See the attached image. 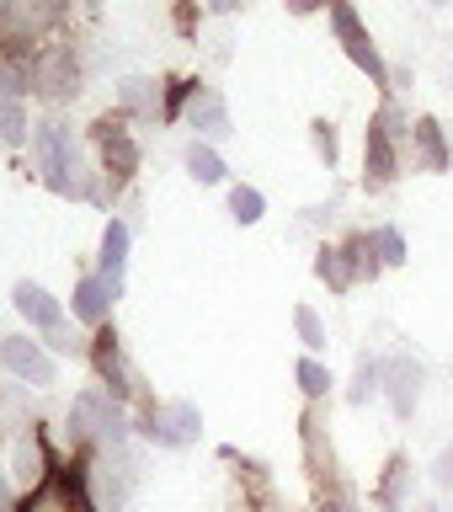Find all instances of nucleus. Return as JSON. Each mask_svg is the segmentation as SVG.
Wrapping results in <instances>:
<instances>
[{
  "label": "nucleus",
  "instance_id": "1",
  "mask_svg": "<svg viewBox=\"0 0 453 512\" xmlns=\"http://www.w3.org/2000/svg\"><path fill=\"white\" fill-rule=\"evenodd\" d=\"M331 32L336 43H342V54L358 64V70L374 80V86H390V64H384V54L374 48V38H368V27L358 22V11H352V0H331Z\"/></svg>",
  "mask_w": 453,
  "mask_h": 512
},
{
  "label": "nucleus",
  "instance_id": "2",
  "mask_svg": "<svg viewBox=\"0 0 453 512\" xmlns=\"http://www.w3.org/2000/svg\"><path fill=\"white\" fill-rule=\"evenodd\" d=\"M91 438H102V443L128 438V416L112 406V395H102V390H86L70 406V443H91Z\"/></svg>",
  "mask_w": 453,
  "mask_h": 512
},
{
  "label": "nucleus",
  "instance_id": "3",
  "mask_svg": "<svg viewBox=\"0 0 453 512\" xmlns=\"http://www.w3.org/2000/svg\"><path fill=\"white\" fill-rule=\"evenodd\" d=\"M32 91L48 96V102H64V96L80 91V64L70 43H48L32 54Z\"/></svg>",
  "mask_w": 453,
  "mask_h": 512
},
{
  "label": "nucleus",
  "instance_id": "4",
  "mask_svg": "<svg viewBox=\"0 0 453 512\" xmlns=\"http://www.w3.org/2000/svg\"><path fill=\"white\" fill-rule=\"evenodd\" d=\"M64 16V0H0V32L6 43H38Z\"/></svg>",
  "mask_w": 453,
  "mask_h": 512
},
{
  "label": "nucleus",
  "instance_id": "5",
  "mask_svg": "<svg viewBox=\"0 0 453 512\" xmlns=\"http://www.w3.org/2000/svg\"><path fill=\"white\" fill-rule=\"evenodd\" d=\"M32 150H38V160H43V182L48 187H54V192L70 187V171H75V139H70V128H64L59 118L38 123V128H32Z\"/></svg>",
  "mask_w": 453,
  "mask_h": 512
},
{
  "label": "nucleus",
  "instance_id": "6",
  "mask_svg": "<svg viewBox=\"0 0 453 512\" xmlns=\"http://www.w3.org/2000/svg\"><path fill=\"white\" fill-rule=\"evenodd\" d=\"M395 171H400V139L390 134V123H384V118H374V123H368V134H363V187L384 192L395 182Z\"/></svg>",
  "mask_w": 453,
  "mask_h": 512
},
{
  "label": "nucleus",
  "instance_id": "7",
  "mask_svg": "<svg viewBox=\"0 0 453 512\" xmlns=\"http://www.w3.org/2000/svg\"><path fill=\"white\" fill-rule=\"evenodd\" d=\"M16 512H91V502H86V480L70 475V470H48Z\"/></svg>",
  "mask_w": 453,
  "mask_h": 512
},
{
  "label": "nucleus",
  "instance_id": "8",
  "mask_svg": "<svg viewBox=\"0 0 453 512\" xmlns=\"http://www.w3.org/2000/svg\"><path fill=\"white\" fill-rule=\"evenodd\" d=\"M91 139H96V155H102V171L112 176V182H128V176L139 171V144L128 139V128H123V112L118 118H107L91 128Z\"/></svg>",
  "mask_w": 453,
  "mask_h": 512
},
{
  "label": "nucleus",
  "instance_id": "9",
  "mask_svg": "<svg viewBox=\"0 0 453 512\" xmlns=\"http://www.w3.org/2000/svg\"><path fill=\"white\" fill-rule=\"evenodd\" d=\"M198 432H203V416H198V406H187V400H171V406L144 411V438H155L166 448H187Z\"/></svg>",
  "mask_w": 453,
  "mask_h": 512
},
{
  "label": "nucleus",
  "instance_id": "10",
  "mask_svg": "<svg viewBox=\"0 0 453 512\" xmlns=\"http://www.w3.org/2000/svg\"><path fill=\"white\" fill-rule=\"evenodd\" d=\"M0 358H6V368H11L16 379L54 384V358H48L38 342H27V336H6V342H0Z\"/></svg>",
  "mask_w": 453,
  "mask_h": 512
},
{
  "label": "nucleus",
  "instance_id": "11",
  "mask_svg": "<svg viewBox=\"0 0 453 512\" xmlns=\"http://www.w3.org/2000/svg\"><path fill=\"white\" fill-rule=\"evenodd\" d=\"M379 374L390 379V406H395L400 422H406V416L416 411V395H422V368H416L411 358H390Z\"/></svg>",
  "mask_w": 453,
  "mask_h": 512
},
{
  "label": "nucleus",
  "instance_id": "12",
  "mask_svg": "<svg viewBox=\"0 0 453 512\" xmlns=\"http://www.w3.org/2000/svg\"><path fill=\"white\" fill-rule=\"evenodd\" d=\"M11 304L22 310V320H32V326H43V331H54L59 320H64L59 299L48 294V288H38V283H16L11 288Z\"/></svg>",
  "mask_w": 453,
  "mask_h": 512
},
{
  "label": "nucleus",
  "instance_id": "13",
  "mask_svg": "<svg viewBox=\"0 0 453 512\" xmlns=\"http://www.w3.org/2000/svg\"><path fill=\"white\" fill-rule=\"evenodd\" d=\"M187 123L198 128L203 139H219V134H230V107H224V96H219V91H192Z\"/></svg>",
  "mask_w": 453,
  "mask_h": 512
},
{
  "label": "nucleus",
  "instance_id": "14",
  "mask_svg": "<svg viewBox=\"0 0 453 512\" xmlns=\"http://www.w3.org/2000/svg\"><path fill=\"white\" fill-rule=\"evenodd\" d=\"M91 358H96V368H102V379H107V395H112V400H123V395H128V368H123L118 336H112V331H96Z\"/></svg>",
  "mask_w": 453,
  "mask_h": 512
},
{
  "label": "nucleus",
  "instance_id": "15",
  "mask_svg": "<svg viewBox=\"0 0 453 512\" xmlns=\"http://www.w3.org/2000/svg\"><path fill=\"white\" fill-rule=\"evenodd\" d=\"M112 299H118V294H112V283L102 278V272H96V278H80V283H75V315L86 320V326H102L107 310H112Z\"/></svg>",
  "mask_w": 453,
  "mask_h": 512
},
{
  "label": "nucleus",
  "instance_id": "16",
  "mask_svg": "<svg viewBox=\"0 0 453 512\" xmlns=\"http://www.w3.org/2000/svg\"><path fill=\"white\" fill-rule=\"evenodd\" d=\"M128 240H134V235H128V224H123V219H112L107 230H102V278L112 283V294H118V288H123V267H128Z\"/></svg>",
  "mask_w": 453,
  "mask_h": 512
},
{
  "label": "nucleus",
  "instance_id": "17",
  "mask_svg": "<svg viewBox=\"0 0 453 512\" xmlns=\"http://www.w3.org/2000/svg\"><path fill=\"white\" fill-rule=\"evenodd\" d=\"M411 144H416V160H422L427 171H448L453 166V150H448L443 128L432 123V118H422V123L411 128Z\"/></svg>",
  "mask_w": 453,
  "mask_h": 512
},
{
  "label": "nucleus",
  "instance_id": "18",
  "mask_svg": "<svg viewBox=\"0 0 453 512\" xmlns=\"http://www.w3.org/2000/svg\"><path fill=\"white\" fill-rule=\"evenodd\" d=\"M48 470H54V464H48V454H43V432H38V427H27V432H22V443H16V475L38 486Z\"/></svg>",
  "mask_w": 453,
  "mask_h": 512
},
{
  "label": "nucleus",
  "instance_id": "19",
  "mask_svg": "<svg viewBox=\"0 0 453 512\" xmlns=\"http://www.w3.org/2000/svg\"><path fill=\"white\" fill-rule=\"evenodd\" d=\"M32 91V54L0 59V102H22Z\"/></svg>",
  "mask_w": 453,
  "mask_h": 512
},
{
  "label": "nucleus",
  "instance_id": "20",
  "mask_svg": "<svg viewBox=\"0 0 453 512\" xmlns=\"http://www.w3.org/2000/svg\"><path fill=\"white\" fill-rule=\"evenodd\" d=\"M118 102H123V118L134 112V118H155V80H144V75H128L123 86H118Z\"/></svg>",
  "mask_w": 453,
  "mask_h": 512
},
{
  "label": "nucleus",
  "instance_id": "21",
  "mask_svg": "<svg viewBox=\"0 0 453 512\" xmlns=\"http://www.w3.org/2000/svg\"><path fill=\"white\" fill-rule=\"evenodd\" d=\"M342 256H347V267H352V278H379V251H374V235H352L347 246H342Z\"/></svg>",
  "mask_w": 453,
  "mask_h": 512
},
{
  "label": "nucleus",
  "instance_id": "22",
  "mask_svg": "<svg viewBox=\"0 0 453 512\" xmlns=\"http://www.w3.org/2000/svg\"><path fill=\"white\" fill-rule=\"evenodd\" d=\"M315 272H320V283H331V288H336V294L358 283V278H352V267H347V256H342V246H336V251L326 246V251H320V256H315Z\"/></svg>",
  "mask_w": 453,
  "mask_h": 512
},
{
  "label": "nucleus",
  "instance_id": "23",
  "mask_svg": "<svg viewBox=\"0 0 453 512\" xmlns=\"http://www.w3.org/2000/svg\"><path fill=\"white\" fill-rule=\"evenodd\" d=\"M187 171L198 176L203 187H214V182H224V160H219L214 150H208V144H192V150H187Z\"/></svg>",
  "mask_w": 453,
  "mask_h": 512
},
{
  "label": "nucleus",
  "instance_id": "24",
  "mask_svg": "<svg viewBox=\"0 0 453 512\" xmlns=\"http://www.w3.org/2000/svg\"><path fill=\"white\" fill-rule=\"evenodd\" d=\"M230 214H235V224H256L267 214V198L256 187H230Z\"/></svg>",
  "mask_w": 453,
  "mask_h": 512
},
{
  "label": "nucleus",
  "instance_id": "25",
  "mask_svg": "<svg viewBox=\"0 0 453 512\" xmlns=\"http://www.w3.org/2000/svg\"><path fill=\"white\" fill-rule=\"evenodd\" d=\"M27 134H32V128H27V107L22 102H0V139L16 150V144H27Z\"/></svg>",
  "mask_w": 453,
  "mask_h": 512
},
{
  "label": "nucleus",
  "instance_id": "26",
  "mask_svg": "<svg viewBox=\"0 0 453 512\" xmlns=\"http://www.w3.org/2000/svg\"><path fill=\"white\" fill-rule=\"evenodd\" d=\"M294 379H299V390L310 395V400H320L331 390V368H320L315 358H299V368H294Z\"/></svg>",
  "mask_w": 453,
  "mask_h": 512
},
{
  "label": "nucleus",
  "instance_id": "27",
  "mask_svg": "<svg viewBox=\"0 0 453 512\" xmlns=\"http://www.w3.org/2000/svg\"><path fill=\"white\" fill-rule=\"evenodd\" d=\"M374 251H379L384 267H400L406 262V235H400L395 224H384V230H374Z\"/></svg>",
  "mask_w": 453,
  "mask_h": 512
},
{
  "label": "nucleus",
  "instance_id": "28",
  "mask_svg": "<svg viewBox=\"0 0 453 512\" xmlns=\"http://www.w3.org/2000/svg\"><path fill=\"white\" fill-rule=\"evenodd\" d=\"M406 475H411V470H406V459H390V475H384V486H379V502L390 507V512L406 502Z\"/></svg>",
  "mask_w": 453,
  "mask_h": 512
},
{
  "label": "nucleus",
  "instance_id": "29",
  "mask_svg": "<svg viewBox=\"0 0 453 512\" xmlns=\"http://www.w3.org/2000/svg\"><path fill=\"white\" fill-rule=\"evenodd\" d=\"M294 326H299V342L310 347V352L326 347V326H320V315L310 310V304H299V310H294Z\"/></svg>",
  "mask_w": 453,
  "mask_h": 512
},
{
  "label": "nucleus",
  "instance_id": "30",
  "mask_svg": "<svg viewBox=\"0 0 453 512\" xmlns=\"http://www.w3.org/2000/svg\"><path fill=\"white\" fill-rule=\"evenodd\" d=\"M48 336V347H54V352H64V358H86V336H75V331H64V320H59V326L54 331H43Z\"/></svg>",
  "mask_w": 453,
  "mask_h": 512
},
{
  "label": "nucleus",
  "instance_id": "31",
  "mask_svg": "<svg viewBox=\"0 0 453 512\" xmlns=\"http://www.w3.org/2000/svg\"><path fill=\"white\" fill-rule=\"evenodd\" d=\"M336 150H342V144H336V123L320 118V123H315V155L326 160V166H336Z\"/></svg>",
  "mask_w": 453,
  "mask_h": 512
},
{
  "label": "nucleus",
  "instance_id": "32",
  "mask_svg": "<svg viewBox=\"0 0 453 512\" xmlns=\"http://www.w3.org/2000/svg\"><path fill=\"white\" fill-rule=\"evenodd\" d=\"M374 390H379V363H368V358H363V363H358V384H352V400L363 406V400L374 395Z\"/></svg>",
  "mask_w": 453,
  "mask_h": 512
},
{
  "label": "nucleus",
  "instance_id": "33",
  "mask_svg": "<svg viewBox=\"0 0 453 512\" xmlns=\"http://www.w3.org/2000/svg\"><path fill=\"white\" fill-rule=\"evenodd\" d=\"M438 486H453V443L443 448V459H438Z\"/></svg>",
  "mask_w": 453,
  "mask_h": 512
},
{
  "label": "nucleus",
  "instance_id": "34",
  "mask_svg": "<svg viewBox=\"0 0 453 512\" xmlns=\"http://www.w3.org/2000/svg\"><path fill=\"white\" fill-rule=\"evenodd\" d=\"M320 6H331V0H288V11H299V16H310V11H320Z\"/></svg>",
  "mask_w": 453,
  "mask_h": 512
},
{
  "label": "nucleus",
  "instance_id": "35",
  "mask_svg": "<svg viewBox=\"0 0 453 512\" xmlns=\"http://www.w3.org/2000/svg\"><path fill=\"white\" fill-rule=\"evenodd\" d=\"M208 6H214V11H235L240 0H208Z\"/></svg>",
  "mask_w": 453,
  "mask_h": 512
},
{
  "label": "nucleus",
  "instance_id": "36",
  "mask_svg": "<svg viewBox=\"0 0 453 512\" xmlns=\"http://www.w3.org/2000/svg\"><path fill=\"white\" fill-rule=\"evenodd\" d=\"M0 512H11V491L6 486H0Z\"/></svg>",
  "mask_w": 453,
  "mask_h": 512
},
{
  "label": "nucleus",
  "instance_id": "37",
  "mask_svg": "<svg viewBox=\"0 0 453 512\" xmlns=\"http://www.w3.org/2000/svg\"><path fill=\"white\" fill-rule=\"evenodd\" d=\"M320 512H342V507H320Z\"/></svg>",
  "mask_w": 453,
  "mask_h": 512
},
{
  "label": "nucleus",
  "instance_id": "38",
  "mask_svg": "<svg viewBox=\"0 0 453 512\" xmlns=\"http://www.w3.org/2000/svg\"><path fill=\"white\" fill-rule=\"evenodd\" d=\"M432 6H448V0H432Z\"/></svg>",
  "mask_w": 453,
  "mask_h": 512
},
{
  "label": "nucleus",
  "instance_id": "39",
  "mask_svg": "<svg viewBox=\"0 0 453 512\" xmlns=\"http://www.w3.org/2000/svg\"><path fill=\"white\" fill-rule=\"evenodd\" d=\"M86 6H102V0H86Z\"/></svg>",
  "mask_w": 453,
  "mask_h": 512
},
{
  "label": "nucleus",
  "instance_id": "40",
  "mask_svg": "<svg viewBox=\"0 0 453 512\" xmlns=\"http://www.w3.org/2000/svg\"><path fill=\"white\" fill-rule=\"evenodd\" d=\"M0 427H6V422H0Z\"/></svg>",
  "mask_w": 453,
  "mask_h": 512
}]
</instances>
